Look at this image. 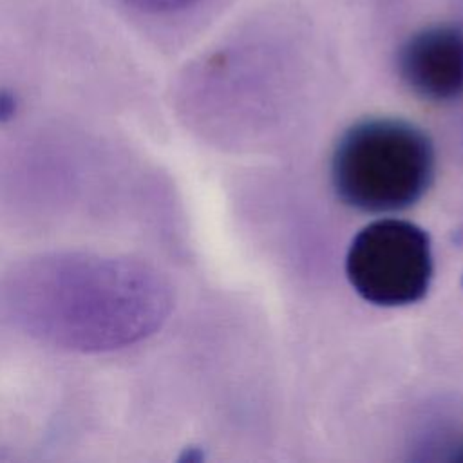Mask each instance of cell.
Segmentation results:
<instances>
[{"instance_id": "cell-1", "label": "cell", "mask_w": 463, "mask_h": 463, "mask_svg": "<svg viewBox=\"0 0 463 463\" xmlns=\"http://www.w3.org/2000/svg\"><path fill=\"white\" fill-rule=\"evenodd\" d=\"M168 306L146 264L96 251H49L14 264L0 280L2 317L52 347L123 349L148 336Z\"/></svg>"}, {"instance_id": "cell-3", "label": "cell", "mask_w": 463, "mask_h": 463, "mask_svg": "<svg viewBox=\"0 0 463 463\" xmlns=\"http://www.w3.org/2000/svg\"><path fill=\"white\" fill-rule=\"evenodd\" d=\"M345 273L354 291L382 307L421 300L430 286L434 262L423 228L403 219H380L353 239Z\"/></svg>"}, {"instance_id": "cell-2", "label": "cell", "mask_w": 463, "mask_h": 463, "mask_svg": "<svg viewBox=\"0 0 463 463\" xmlns=\"http://www.w3.org/2000/svg\"><path fill=\"white\" fill-rule=\"evenodd\" d=\"M434 145L402 118H365L347 127L331 154L336 197L364 213H392L414 206L430 188Z\"/></svg>"}, {"instance_id": "cell-5", "label": "cell", "mask_w": 463, "mask_h": 463, "mask_svg": "<svg viewBox=\"0 0 463 463\" xmlns=\"http://www.w3.org/2000/svg\"><path fill=\"white\" fill-rule=\"evenodd\" d=\"M123 2L141 13L168 14V13H177V11L188 9L201 0H123Z\"/></svg>"}, {"instance_id": "cell-4", "label": "cell", "mask_w": 463, "mask_h": 463, "mask_svg": "<svg viewBox=\"0 0 463 463\" xmlns=\"http://www.w3.org/2000/svg\"><path fill=\"white\" fill-rule=\"evenodd\" d=\"M402 83L425 101L463 96V27L434 24L411 34L396 52Z\"/></svg>"}]
</instances>
